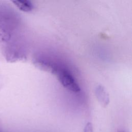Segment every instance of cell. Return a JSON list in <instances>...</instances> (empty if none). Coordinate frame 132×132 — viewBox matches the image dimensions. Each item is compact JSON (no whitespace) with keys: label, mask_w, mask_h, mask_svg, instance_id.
Instances as JSON below:
<instances>
[{"label":"cell","mask_w":132,"mask_h":132,"mask_svg":"<svg viewBox=\"0 0 132 132\" xmlns=\"http://www.w3.org/2000/svg\"><path fill=\"white\" fill-rule=\"evenodd\" d=\"M84 132H94L92 124L91 122H88L85 126Z\"/></svg>","instance_id":"277c9868"},{"label":"cell","mask_w":132,"mask_h":132,"mask_svg":"<svg viewBox=\"0 0 132 132\" xmlns=\"http://www.w3.org/2000/svg\"><path fill=\"white\" fill-rule=\"evenodd\" d=\"M118 132H127V131H126L125 130H120V131H119Z\"/></svg>","instance_id":"5b68a950"},{"label":"cell","mask_w":132,"mask_h":132,"mask_svg":"<svg viewBox=\"0 0 132 132\" xmlns=\"http://www.w3.org/2000/svg\"><path fill=\"white\" fill-rule=\"evenodd\" d=\"M95 94L98 101L101 105L106 106L109 102V97L107 92L101 86H98L95 89Z\"/></svg>","instance_id":"7a4b0ae2"},{"label":"cell","mask_w":132,"mask_h":132,"mask_svg":"<svg viewBox=\"0 0 132 132\" xmlns=\"http://www.w3.org/2000/svg\"><path fill=\"white\" fill-rule=\"evenodd\" d=\"M56 73L58 79L61 85L70 91L74 92H78L80 90V87L73 76L64 69H57Z\"/></svg>","instance_id":"6da1fadb"},{"label":"cell","mask_w":132,"mask_h":132,"mask_svg":"<svg viewBox=\"0 0 132 132\" xmlns=\"http://www.w3.org/2000/svg\"><path fill=\"white\" fill-rule=\"evenodd\" d=\"M20 10L24 12H30L34 8L30 1L27 0H14L11 1Z\"/></svg>","instance_id":"3957f363"}]
</instances>
